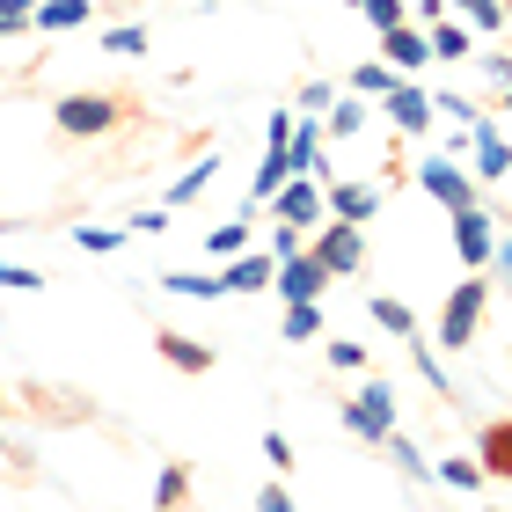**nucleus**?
<instances>
[{
  "mask_svg": "<svg viewBox=\"0 0 512 512\" xmlns=\"http://www.w3.org/2000/svg\"><path fill=\"white\" fill-rule=\"evenodd\" d=\"M483 315H491V278H483V271H469L461 286H447V308H439L432 337L447 344V352H469V344H476V330H483Z\"/></svg>",
  "mask_w": 512,
  "mask_h": 512,
  "instance_id": "1",
  "label": "nucleus"
},
{
  "mask_svg": "<svg viewBox=\"0 0 512 512\" xmlns=\"http://www.w3.org/2000/svg\"><path fill=\"white\" fill-rule=\"evenodd\" d=\"M118 118H125V103H118V96H103V88H74V96H59V103H52V125H59L66 139H103Z\"/></svg>",
  "mask_w": 512,
  "mask_h": 512,
  "instance_id": "2",
  "label": "nucleus"
},
{
  "mask_svg": "<svg viewBox=\"0 0 512 512\" xmlns=\"http://www.w3.org/2000/svg\"><path fill=\"white\" fill-rule=\"evenodd\" d=\"M344 432L366 439V447H381V439L395 432V388L374 374V381H359V395L344 403Z\"/></svg>",
  "mask_w": 512,
  "mask_h": 512,
  "instance_id": "3",
  "label": "nucleus"
},
{
  "mask_svg": "<svg viewBox=\"0 0 512 512\" xmlns=\"http://www.w3.org/2000/svg\"><path fill=\"white\" fill-rule=\"evenodd\" d=\"M410 176H417V191H425V198H439L447 213H454V205H476V176L461 169L454 154H432V161H417Z\"/></svg>",
  "mask_w": 512,
  "mask_h": 512,
  "instance_id": "4",
  "label": "nucleus"
},
{
  "mask_svg": "<svg viewBox=\"0 0 512 512\" xmlns=\"http://www.w3.org/2000/svg\"><path fill=\"white\" fill-rule=\"evenodd\" d=\"M271 293H278V300H322V293H330V264H322L315 249H293V256H278V271H271Z\"/></svg>",
  "mask_w": 512,
  "mask_h": 512,
  "instance_id": "5",
  "label": "nucleus"
},
{
  "mask_svg": "<svg viewBox=\"0 0 512 512\" xmlns=\"http://www.w3.org/2000/svg\"><path fill=\"white\" fill-rule=\"evenodd\" d=\"M322 264H330V278H352L359 264H366V235H359V220H337L330 213V227H315V242H308Z\"/></svg>",
  "mask_w": 512,
  "mask_h": 512,
  "instance_id": "6",
  "label": "nucleus"
},
{
  "mask_svg": "<svg viewBox=\"0 0 512 512\" xmlns=\"http://www.w3.org/2000/svg\"><path fill=\"white\" fill-rule=\"evenodd\" d=\"M491 249H498V220L483 213V205H454V256L469 271H483V264H491Z\"/></svg>",
  "mask_w": 512,
  "mask_h": 512,
  "instance_id": "7",
  "label": "nucleus"
},
{
  "mask_svg": "<svg viewBox=\"0 0 512 512\" xmlns=\"http://www.w3.org/2000/svg\"><path fill=\"white\" fill-rule=\"evenodd\" d=\"M264 205H271V220H286V227H315L322 220V176H286Z\"/></svg>",
  "mask_w": 512,
  "mask_h": 512,
  "instance_id": "8",
  "label": "nucleus"
},
{
  "mask_svg": "<svg viewBox=\"0 0 512 512\" xmlns=\"http://www.w3.org/2000/svg\"><path fill=\"white\" fill-rule=\"evenodd\" d=\"M271 271H278L271 249H235V256H220V293H264Z\"/></svg>",
  "mask_w": 512,
  "mask_h": 512,
  "instance_id": "9",
  "label": "nucleus"
},
{
  "mask_svg": "<svg viewBox=\"0 0 512 512\" xmlns=\"http://www.w3.org/2000/svg\"><path fill=\"white\" fill-rule=\"evenodd\" d=\"M381 103H388V125L403 132V139L432 132V118H439V110H432V96H425V88H417V81H395V88H388Z\"/></svg>",
  "mask_w": 512,
  "mask_h": 512,
  "instance_id": "10",
  "label": "nucleus"
},
{
  "mask_svg": "<svg viewBox=\"0 0 512 512\" xmlns=\"http://www.w3.org/2000/svg\"><path fill=\"white\" fill-rule=\"evenodd\" d=\"M469 154H476V176H483V183H505V176H512V139H505L491 118L469 125Z\"/></svg>",
  "mask_w": 512,
  "mask_h": 512,
  "instance_id": "11",
  "label": "nucleus"
},
{
  "mask_svg": "<svg viewBox=\"0 0 512 512\" xmlns=\"http://www.w3.org/2000/svg\"><path fill=\"white\" fill-rule=\"evenodd\" d=\"M154 352L161 359H169L176 366V374H213V344H205V337H191V330H154Z\"/></svg>",
  "mask_w": 512,
  "mask_h": 512,
  "instance_id": "12",
  "label": "nucleus"
},
{
  "mask_svg": "<svg viewBox=\"0 0 512 512\" xmlns=\"http://www.w3.org/2000/svg\"><path fill=\"white\" fill-rule=\"evenodd\" d=\"M381 52H388L395 74H417V66L432 59V44H425V30H417V22H388V30H381Z\"/></svg>",
  "mask_w": 512,
  "mask_h": 512,
  "instance_id": "13",
  "label": "nucleus"
},
{
  "mask_svg": "<svg viewBox=\"0 0 512 512\" xmlns=\"http://www.w3.org/2000/svg\"><path fill=\"white\" fill-rule=\"evenodd\" d=\"M476 461L491 483H512V417H491V425L476 432Z\"/></svg>",
  "mask_w": 512,
  "mask_h": 512,
  "instance_id": "14",
  "label": "nucleus"
},
{
  "mask_svg": "<svg viewBox=\"0 0 512 512\" xmlns=\"http://www.w3.org/2000/svg\"><path fill=\"white\" fill-rule=\"evenodd\" d=\"M322 213H337V220H374L381 213V183H330V198H322Z\"/></svg>",
  "mask_w": 512,
  "mask_h": 512,
  "instance_id": "15",
  "label": "nucleus"
},
{
  "mask_svg": "<svg viewBox=\"0 0 512 512\" xmlns=\"http://www.w3.org/2000/svg\"><path fill=\"white\" fill-rule=\"evenodd\" d=\"M88 15H96V0H37V8H30V30L66 37V30H81Z\"/></svg>",
  "mask_w": 512,
  "mask_h": 512,
  "instance_id": "16",
  "label": "nucleus"
},
{
  "mask_svg": "<svg viewBox=\"0 0 512 512\" xmlns=\"http://www.w3.org/2000/svg\"><path fill=\"white\" fill-rule=\"evenodd\" d=\"M425 44H432V59H469L476 52V30L461 15H439V22H425Z\"/></svg>",
  "mask_w": 512,
  "mask_h": 512,
  "instance_id": "17",
  "label": "nucleus"
},
{
  "mask_svg": "<svg viewBox=\"0 0 512 512\" xmlns=\"http://www.w3.org/2000/svg\"><path fill=\"white\" fill-rule=\"evenodd\" d=\"M154 286H161V293H183V300H227V293H220V264H213V271H161Z\"/></svg>",
  "mask_w": 512,
  "mask_h": 512,
  "instance_id": "18",
  "label": "nucleus"
},
{
  "mask_svg": "<svg viewBox=\"0 0 512 512\" xmlns=\"http://www.w3.org/2000/svg\"><path fill=\"white\" fill-rule=\"evenodd\" d=\"M286 161H293V176H322V132L293 118V132H286Z\"/></svg>",
  "mask_w": 512,
  "mask_h": 512,
  "instance_id": "19",
  "label": "nucleus"
},
{
  "mask_svg": "<svg viewBox=\"0 0 512 512\" xmlns=\"http://www.w3.org/2000/svg\"><path fill=\"white\" fill-rule=\"evenodd\" d=\"M447 15H461L476 37H491V30H505V22H512L505 0H447Z\"/></svg>",
  "mask_w": 512,
  "mask_h": 512,
  "instance_id": "20",
  "label": "nucleus"
},
{
  "mask_svg": "<svg viewBox=\"0 0 512 512\" xmlns=\"http://www.w3.org/2000/svg\"><path fill=\"white\" fill-rule=\"evenodd\" d=\"M381 447H388V461H395V469H403V483H417V491L432 483V461H425V454H417L410 439H403V425H395V432L381 439Z\"/></svg>",
  "mask_w": 512,
  "mask_h": 512,
  "instance_id": "21",
  "label": "nucleus"
},
{
  "mask_svg": "<svg viewBox=\"0 0 512 512\" xmlns=\"http://www.w3.org/2000/svg\"><path fill=\"white\" fill-rule=\"evenodd\" d=\"M96 44L118 52V59H139V52H154V30H147V22H118V30H103Z\"/></svg>",
  "mask_w": 512,
  "mask_h": 512,
  "instance_id": "22",
  "label": "nucleus"
},
{
  "mask_svg": "<svg viewBox=\"0 0 512 512\" xmlns=\"http://www.w3.org/2000/svg\"><path fill=\"white\" fill-rule=\"evenodd\" d=\"M395 81H403V74H395L388 59H366V66H352V96H366V103H381Z\"/></svg>",
  "mask_w": 512,
  "mask_h": 512,
  "instance_id": "23",
  "label": "nucleus"
},
{
  "mask_svg": "<svg viewBox=\"0 0 512 512\" xmlns=\"http://www.w3.org/2000/svg\"><path fill=\"white\" fill-rule=\"evenodd\" d=\"M322 118H330V139H352L366 118H374V103H366V96H337L330 110H322Z\"/></svg>",
  "mask_w": 512,
  "mask_h": 512,
  "instance_id": "24",
  "label": "nucleus"
},
{
  "mask_svg": "<svg viewBox=\"0 0 512 512\" xmlns=\"http://www.w3.org/2000/svg\"><path fill=\"white\" fill-rule=\"evenodd\" d=\"M432 476L447 483V491H483V483H491V476H483V461H469V454H447Z\"/></svg>",
  "mask_w": 512,
  "mask_h": 512,
  "instance_id": "25",
  "label": "nucleus"
},
{
  "mask_svg": "<svg viewBox=\"0 0 512 512\" xmlns=\"http://www.w3.org/2000/svg\"><path fill=\"white\" fill-rule=\"evenodd\" d=\"M213 169H220V154H213V161H191V169H183V176L169 183V198H161V205H169V213H176V205H191V198L205 191V183H213Z\"/></svg>",
  "mask_w": 512,
  "mask_h": 512,
  "instance_id": "26",
  "label": "nucleus"
},
{
  "mask_svg": "<svg viewBox=\"0 0 512 512\" xmlns=\"http://www.w3.org/2000/svg\"><path fill=\"white\" fill-rule=\"evenodd\" d=\"M366 315H374L388 337H410V330H417V315L403 308V300H388V293H374V300H366Z\"/></svg>",
  "mask_w": 512,
  "mask_h": 512,
  "instance_id": "27",
  "label": "nucleus"
},
{
  "mask_svg": "<svg viewBox=\"0 0 512 512\" xmlns=\"http://www.w3.org/2000/svg\"><path fill=\"white\" fill-rule=\"evenodd\" d=\"M308 337H322V308L315 300H286V344H308Z\"/></svg>",
  "mask_w": 512,
  "mask_h": 512,
  "instance_id": "28",
  "label": "nucleus"
},
{
  "mask_svg": "<svg viewBox=\"0 0 512 512\" xmlns=\"http://www.w3.org/2000/svg\"><path fill=\"white\" fill-rule=\"evenodd\" d=\"M235 249H249V220H227V227H205V256H235Z\"/></svg>",
  "mask_w": 512,
  "mask_h": 512,
  "instance_id": "29",
  "label": "nucleus"
},
{
  "mask_svg": "<svg viewBox=\"0 0 512 512\" xmlns=\"http://www.w3.org/2000/svg\"><path fill=\"white\" fill-rule=\"evenodd\" d=\"M74 242H81L88 256H110V249L132 242V227H74Z\"/></svg>",
  "mask_w": 512,
  "mask_h": 512,
  "instance_id": "30",
  "label": "nucleus"
},
{
  "mask_svg": "<svg viewBox=\"0 0 512 512\" xmlns=\"http://www.w3.org/2000/svg\"><path fill=\"white\" fill-rule=\"evenodd\" d=\"M191 498V469H183V461H169V469H161V483H154V505H183Z\"/></svg>",
  "mask_w": 512,
  "mask_h": 512,
  "instance_id": "31",
  "label": "nucleus"
},
{
  "mask_svg": "<svg viewBox=\"0 0 512 512\" xmlns=\"http://www.w3.org/2000/svg\"><path fill=\"white\" fill-rule=\"evenodd\" d=\"M359 15L374 22V30H388V22H410V0H359Z\"/></svg>",
  "mask_w": 512,
  "mask_h": 512,
  "instance_id": "32",
  "label": "nucleus"
},
{
  "mask_svg": "<svg viewBox=\"0 0 512 512\" xmlns=\"http://www.w3.org/2000/svg\"><path fill=\"white\" fill-rule=\"evenodd\" d=\"M410 344H417V374H425V381H432L439 395H447V366H439V359H432V344H425V337H417V330H410ZM447 403H454V395H447Z\"/></svg>",
  "mask_w": 512,
  "mask_h": 512,
  "instance_id": "33",
  "label": "nucleus"
},
{
  "mask_svg": "<svg viewBox=\"0 0 512 512\" xmlns=\"http://www.w3.org/2000/svg\"><path fill=\"white\" fill-rule=\"evenodd\" d=\"M330 366H344V374H359V366H366V344H352V337H330Z\"/></svg>",
  "mask_w": 512,
  "mask_h": 512,
  "instance_id": "34",
  "label": "nucleus"
},
{
  "mask_svg": "<svg viewBox=\"0 0 512 512\" xmlns=\"http://www.w3.org/2000/svg\"><path fill=\"white\" fill-rule=\"evenodd\" d=\"M0 286H8V293H37V286H44V271H22V264H0Z\"/></svg>",
  "mask_w": 512,
  "mask_h": 512,
  "instance_id": "35",
  "label": "nucleus"
},
{
  "mask_svg": "<svg viewBox=\"0 0 512 512\" xmlns=\"http://www.w3.org/2000/svg\"><path fill=\"white\" fill-rule=\"evenodd\" d=\"M432 110H447L454 125H476V118H483V110H476L469 96H432Z\"/></svg>",
  "mask_w": 512,
  "mask_h": 512,
  "instance_id": "36",
  "label": "nucleus"
},
{
  "mask_svg": "<svg viewBox=\"0 0 512 512\" xmlns=\"http://www.w3.org/2000/svg\"><path fill=\"white\" fill-rule=\"evenodd\" d=\"M330 103H337L330 81H308V88H300V110H308V118H315V110H330Z\"/></svg>",
  "mask_w": 512,
  "mask_h": 512,
  "instance_id": "37",
  "label": "nucleus"
},
{
  "mask_svg": "<svg viewBox=\"0 0 512 512\" xmlns=\"http://www.w3.org/2000/svg\"><path fill=\"white\" fill-rule=\"evenodd\" d=\"M125 227H132V235H161V227H169V205H147V213H132Z\"/></svg>",
  "mask_w": 512,
  "mask_h": 512,
  "instance_id": "38",
  "label": "nucleus"
},
{
  "mask_svg": "<svg viewBox=\"0 0 512 512\" xmlns=\"http://www.w3.org/2000/svg\"><path fill=\"white\" fill-rule=\"evenodd\" d=\"M264 461H271V469H293V439L286 432H264Z\"/></svg>",
  "mask_w": 512,
  "mask_h": 512,
  "instance_id": "39",
  "label": "nucleus"
},
{
  "mask_svg": "<svg viewBox=\"0 0 512 512\" xmlns=\"http://www.w3.org/2000/svg\"><path fill=\"white\" fill-rule=\"evenodd\" d=\"M293 249H308V242H300V227L278 220V227H271V256H293Z\"/></svg>",
  "mask_w": 512,
  "mask_h": 512,
  "instance_id": "40",
  "label": "nucleus"
},
{
  "mask_svg": "<svg viewBox=\"0 0 512 512\" xmlns=\"http://www.w3.org/2000/svg\"><path fill=\"white\" fill-rule=\"evenodd\" d=\"M256 505H264V512H286L293 491H286V483H264V491H256Z\"/></svg>",
  "mask_w": 512,
  "mask_h": 512,
  "instance_id": "41",
  "label": "nucleus"
},
{
  "mask_svg": "<svg viewBox=\"0 0 512 512\" xmlns=\"http://www.w3.org/2000/svg\"><path fill=\"white\" fill-rule=\"evenodd\" d=\"M483 66H491V81H498V88L512 81V52H491V59H483Z\"/></svg>",
  "mask_w": 512,
  "mask_h": 512,
  "instance_id": "42",
  "label": "nucleus"
},
{
  "mask_svg": "<svg viewBox=\"0 0 512 512\" xmlns=\"http://www.w3.org/2000/svg\"><path fill=\"white\" fill-rule=\"evenodd\" d=\"M439 15H447V0H417L410 8V22H439Z\"/></svg>",
  "mask_w": 512,
  "mask_h": 512,
  "instance_id": "43",
  "label": "nucleus"
},
{
  "mask_svg": "<svg viewBox=\"0 0 512 512\" xmlns=\"http://www.w3.org/2000/svg\"><path fill=\"white\" fill-rule=\"evenodd\" d=\"M491 264H498V271H505V286H512V235H505V242H498V249H491Z\"/></svg>",
  "mask_w": 512,
  "mask_h": 512,
  "instance_id": "44",
  "label": "nucleus"
},
{
  "mask_svg": "<svg viewBox=\"0 0 512 512\" xmlns=\"http://www.w3.org/2000/svg\"><path fill=\"white\" fill-rule=\"evenodd\" d=\"M505 110H512V81H505Z\"/></svg>",
  "mask_w": 512,
  "mask_h": 512,
  "instance_id": "45",
  "label": "nucleus"
},
{
  "mask_svg": "<svg viewBox=\"0 0 512 512\" xmlns=\"http://www.w3.org/2000/svg\"><path fill=\"white\" fill-rule=\"evenodd\" d=\"M0 417H8V395H0Z\"/></svg>",
  "mask_w": 512,
  "mask_h": 512,
  "instance_id": "46",
  "label": "nucleus"
},
{
  "mask_svg": "<svg viewBox=\"0 0 512 512\" xmlns=\"http://www.w3.org/2000/svg\"><path fill=\"white\" fill-rule=\"evenodd\" d=\"M505 359H512V344H505Z\"/></svg>",
  "mask_w": 512,
  "mask_h": 512,
  "instance_id": "47",
  "label": "nucleus"
},
{
  "mask_svg": "<svg viewBox=\"0 0 512 512\" xmlns=\"http://www.w3.org/2000/svg\"><path fill=\"white\" fill-rule=\"evenodd\" d=\"M352 8H359V0H352Z\"/></svg>",
  "mask_w": 512,
  "mask_h": 512,
  "instance_id": "48",
  "label": "nucleus"
},
{
  "mask_svg": "<svg viewBox=\"0 0 512 512\" xmlns=\"http://www.w3.org/2000/svg\"><path fill=\"white\" fill-rule=\"evenodd\" d=\"M505 8H512V0H505Z\"/></svg>",
  "mask_w": 512,
  "mask_h": 512,
  "instance_id": "49",
  "label": "nucleus"
},
{
  "mask_svg": "<svg viewBox=\"0 0 512 512\" xmlns=\"http://www.w3.org/2000/svg\"><path fill=\"white\" fill-rule=\"evenodd\" d=\"M505 227H512V220H505Z\"/></svg>",
  "mask_w": 512,
  "mask_h": 512,
  "instance_id": "50",
  "label": "nucleus"
}]
</instances>
